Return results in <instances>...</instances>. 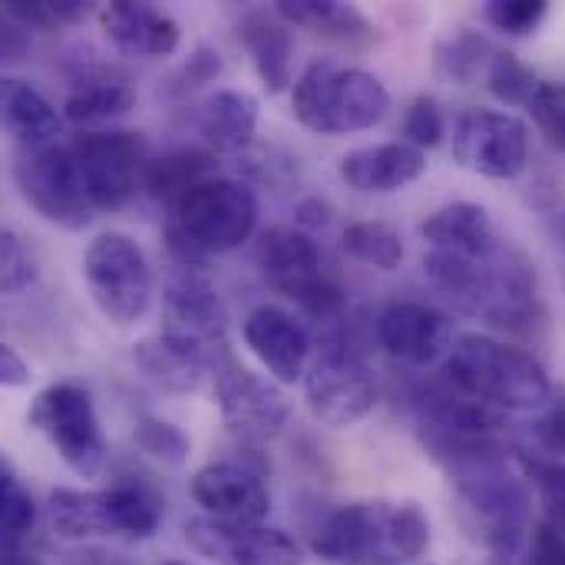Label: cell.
Masks as SVG:
<instances>
[{"instance_id":"obj_25","label":"cell","mask_w":565,"mask_h":565,"mask_svg":"<svg viewBox=\"0 0 565 565\" xmlns=\"http://www.w3.org/2000/svg\"><path fill=\"white\" fill-rule=\"evenodd\" d=\"M0 106H3V126L17 139V146H46L56 142V136L63 132L60 109H53V103L26 79L3 76Z\"/></svg>"},{"instance_id":"obj_19","label":"cell","mask_w":565,"mask_h":565,"mask_svg":"<svg viewBox=\"0 0 565 565\" xmlns=\"http://www.w3.org/2000/svg\"><path fill=\"white\" fill-rule=\"evenodd\" d=\"M242 338L248 351L268 367V374H275V381L295 384L298 377L308 374L305 367L311 354V338L291 311L278 305L255 308L242 324Z\"/></svg>"},{"instance_id":"obj_34","label":"cell","mask_w":565,"mask_h":565,"mask_svg":"<svg viewBox=\"0 0 565 565\" xmlns=\"http://www.w3.org/2000/svg\"><path fill=\"white\" fill-rule=\"evenodd\" d=\"M132 440H136V447L146 457L162 460V463H172V467L182 463L189 457V447H192L189 437L175 424L159 420V417H139L136 427H132Z\"/></svg>"},{"instance_id":"obj_44","label":"cell","mask_w":565,"mask_h":565,"mask_svg":"<svg viewBox=\"0 0 565 565\" xmlns=\"http://www.w3.org/2000/svg\"><path fill=\"white\" fill-rule=\"evenodd\" d=\"M526 565H565V520L543 516L526 543Z\"/></svg>"},{"instance_id":"obj_17","label":"cell","mask_w":565,"mask_h":565,"mask_svg":"<svg viewBox=\"0 0 565 565\" xmlns=\"http://www.w3.org/2000/svg\"><path fill=\"white\" fill-rule=\"evenodd\" d=\"M377 344L407 367H430L454 348V324L424 301H394L377 315Z\"/></svg>"},{"instance_id":"obj_11","label":"cell","mask_w":565,"mask_h":565,"mask_svg":"<svg viewBox=\"0 0 565 565\" xmlns=\"http://www.w3.org/2000/svg\"><path fill=\"white\" fill-rule=\"evenodd\" d=\"M70 149L79 166V179L86 185L93 209L116 212L129 205L136 192L146 189L152 156H149V142L139 132L93 129V132H79Z\"/></svg>"},{"instance_id":"obj_22","label":"cell","mask_w":565,"mask_h":565,"mask_svg":"<svg viewBox=\"0 0 565 565\" xmlns=\"http://www.w3.org/2000/svg\"><path fill=\"white\" fill-rule=\"evenodd\" d=\"M238 40L248 50L255 73L268 93H285L291 83L295 26L278 10H252L238 20Z\"/></svg>"},{"instance_id":"obj_23","label":"cell","mask_w":565,"mask_h":565,"mask_svg":"<svg viewBox=\"0 0 565 565\" xmlns=\"http://www.w3.org/2000/svg\"><path fill=\"white\" fill-rule=\"evenodd\" d=\"M132 361L142 371V377H149L152 384H159L162 391H172V394H195L218 364L205 351L182 344L162 331L156 338L139 341L132 351Z\"/></svg>"},{"instance_id":"obj_12","label":"cell","mask_w":565,"mask_h":565,"mask_svg":"<svg viewBox=\"0 0 565 565\" xmlns=\"http://www.w3.org/2000/svg\"><path fill=\"white\" fill-rule=\"evenodd\" d=\"M457 493L463 526L480 546L500 556H513L523 543H530V493L520 480L507 477L503 467L463 477Z\"/></svg>"},{"instance_id":"obj_30","label":"cell","mask_w":565,"mask_h":565,"mask_svg":"<svg viewBox=\"0 0 565 565\" xmlns=\"http://www.w3.org/2000/svg\"><path fill=\"white\" fill-rule=\"evenodd\" d=\"M215 156L205 149H172L152 159L146 175V192L159 199L166 209L175 205L189 189H195L205 179H215Z\"/></svg>"},{"instance_id":"obj_4","label":"cell","mask_w":565,"mask_h":565,"mask_svg":"<svg viewBox=\"0 0 565 565\" xmlns=\"http://www.w3.org/2000/svg\"><path fill=\"white\" fill-rule=\"evenodd\" d=\"M447 381L493 411H540L553 384L543 364L490 334H460L447 354Z\"/></svg>"},{"instance_id":"obj_3","label":"cell","mask_w":565,"mask_h":565,"mask_svg":"<svg viewBox=\"0 0 565 565\" xmlns=\"http://www.w3.org/2000/svg\"><path fill=\"white\" fill-rule=\"evenodd\" d=\"M166 212V248L175 268H202L209 255L242 248L258 228L255 192L225 175L199 182Z\"/></svg>"},{"instance_id":"obj_6","label":"cell","mask_w":565,"mask_h":565,"mask_svg":"<svg viewBox=\"0 0 565 565\" xmlns=\"http://www.w3.org/2000/svg\"><path fill=\"white\" fill-rule=\"evenodd\" d=\"M305 397L328 427H354L374 411L377 381L348 328H331L321 338V351L305 374Z\"/></svg>"},{"instance_id":"obj_7","label":"cell","mask_w":565,"mask_h":565,"mask_svg":"<svg viewBox=\"0 0 565 565\" xmlns=\"http://www.w3.org/2000/svg\"><path fill=\"white\" fill-rule=\"evenodd\" d=\"M255 262L271 291L295 301L318 321H338L344 311V288L324 271V258L311 235L298 228H268L258 238Z\"/></svg>"},{"instance_id":"obj_20","label":"cell","mask_w":565,"mask_h":565,"mask_svg":"<svg viewBox=\"0 0 565 565\" xmlns=\"http://www.w3.org/2000/svg\"><path fill=\"white\" fill-rule=\"evenodd\" d=\"M103 33L119 53L162 60L172 56L182 43L179 23L156 10L152 3H132V0H113L99 10Z\"/></svg>"},{"instance_id":"obj_9","label":"cell","mask_w":565,"mask_h":565,"mask_svg":"<svg viewBox=\"0 0 565 565\" xmlns=\"http://www.w3.org/2000/svg\"><path fill=\"white\" fill-rule=\"evenodd\" d=\"M26 427L36 430L76 477L96 480L103 473L106 440L93 397L83 384L56 381L43 387L26 411Z\"/></svg>"},{"instance_id":"obj_39","label":"cell","mask_w":565,"mask_h":565,"mask_svg":"<svg viewBox=\"0 0 565 565\" xmlns=\"http://www.w3.org/2000/svg\"><path fill=\"white\" fill-rule=\"evenodd\" d=\"M404 142H411L414 149L427 152L434 146H440L444 132H447V119H444V106L434 96H417L407 113H404Z\"/></svg>"},{"instance_id":"obj_48","label":"cell","mask_w":565,"mask_h":565,"mask_svg":"<svg viewBox=\"0 0 565 565\" xmlns=\"http://www.w3.org/2000/svg\"><path fill=\"white\" fill-rule=\"evenodd\" d=\"M3 565H43L26 546L17 543H3Z\"/></svg>"},{"instance_id":"obj_38","label":"cell","mask_w":565,"mask_h":565,"mask_svg":"<svg viewBox=\"0 0 565 565\" xmlns=\"http://www.w3.org/2000/svg\"><path fill=\"white\" fill-rule=\"evenodd\" d=\"M533 113L536 129L543 132V139L565 152V79H546L540 83L533 103L526 106Z\"/></svg>"},{"instance_id":"obj_35","label":"cell","mask_w":565,"mask_h":565,"mask_svg":"<svg viewBox=\"0 0 565 565\" xmlns=\"http://www.w3.org/2000/svg\"><path fill=\"white\" fill-rule=\"evenodd\" d=\"M490 53V43L477 33H457L454 40H447L437 53V66L447 79H457V83H470L483 63L490 66L493 56H483Z\"/></svg>"},{"instance_id":"obj_16","label":"cell","mask_w":565,"mask_h":565,"mask_svg":"<svg viewBox=\"0 0 565 565\" xmlns=\"http://www.w3.org/2000/svg\"><path fill=\"white\" fill-rule=\"evenodd\" d=\"M189 546L218 565H301L305 553L295 536L275 526H228L218 520H192Z\"/></svg>"},{"instance_id":"obj_47","label":"cell","mask_w":565,"mask_h":565,"mask_svg":"<svg viewBox=\"0 0 565 565\" xmlns=\"http://www.w3.org/2000/svg\"><path fill=\"white\" fill-rule=\"evenodd\" d=\"M298 225L301 228H324L328 225V205L321 199H305L298 205Z\"/></svg>"},{"instance_id":"obj_43","label":"cell","mask_w":565,"mask_h":565,"mask_svg":"<svg viewBox=\"0 0 565 565\" xmlns=\"http://www.w3.org/2000/svg\"><path fill=\"white\" fill-rule=\"evenodd\" d=\"M33 275H36L33 271V258L26 255L20 235L3 228V235H0V288L7 295H17V291H23L33 281Z\"/></svg>"},{"instance_id":"obj_31","label":"cell","mask_w":565,"mask_h":565,"mask_svg":"<svg viewBox=\"0 0 565 565\" xmlns=\"http://www.w3.org/2000/svg\"><path fill=\"white\" fill-rule=\"evenodd\" d=\"M46 523L60 540L109 536L103 490H53L46 500Z\"/></svg>"},{"instance_id":"obj_40","label":"cell","mask_w":565,"mask_h":565,"mask_svg":"<svg viewBox=\"0 0 565 565\" xmlns=\"http://www.w3.org/2000/svg\"><path fill=\"white\" fill-rule=\"evenodd\" d=\"M546 13H550L546 0H490L483 7L487 23L497 26L500 33H510V36L536 33V26L543 23Z\"/></svg>"},{"instance_id":"obj_21","label":"cell","mask_w":565,"mask_h":565,"mask_svg":"<svg viewBox=\"0 0 565 565\" xmlns=\"http://www.w3.org/2000/svg\"><path fill=\"white\" fill-rule=\"evenodd\" d=\"M338 172L351 189L367 192V195H384V192H397L417 182L427 172V152L414 149L404 139L374 142V146L351 149L341 159Z\"/></svg>"},{"instance_id":"obj_29","label":"cell","mask_w":565,"mask_h":565,"mask_svg":"<svg viewBox=\"0 0 565 565\" xmlns=\"http://www.w3.org/2000/svg\"><path fill=\"white\" fill-rule=\"evenodd\" d=\"M291 26H311L321 36L341 40V43H358L371 40L374 26L364 13H358L348 3L338 0H278L275 7Z\"/></svg>"},{"instance_id":"obj_33","label":"cell","mask_w":565,"mask_h":565,"mask_svg":"<svg viewBox=\"0 0 565 565\" xmlns=\"http://www.w3.org/2000/svg\"><path fill=\"white\" fill-rule=\"evenodd\" d=\"M540 83L543 79L536 76V70L530 63H523L516 53H493V60L487 66V86L507 106H530Z\"/></svg>"},{"instance_id":"obj_5","label":"cell","mask_w":565,"mask_h":565,"mask_svg":"<svg viewBox=\"0 0 565 565\" xmlns=\"http://www.w3.org/2000/svg\"><path fill=\"white\" fill-rule=\"evenodd\" d=\"M291 109L318 136H348L381 122L391 109V93L367 70L315 60L291 86Z\"/></svg>"},{"instance_id":"obj_18","label":"cell","mask_w":565,"mask_h":565,"mask_svg":"<svg viewBox=\"0 0 565 565\" xmlns=\"http://www.w3.org/2000/svg\"><path fill=\"white\" fill-rule=\"evenodd\" d=\"M192 497L209 513V520L228 526H262L271 510V493L258 470L218 460L192 477Z\"/></svg>"},{"instance_id":"obj_50","label":"cell","mask_w":565,"mask_h":565,"mask_svg":"<svg viewBox=\"0 0 565 565\" xmlns=\"http://www.w3.org/2000/svg\"><path fill=\"white\" fill-rule=\"evenodd\" d=\"M166 565H189V563H179V559H172V563H166Z\"/></svg>"},{"instance_id":"obj_46","label":"cell","mask_w":565,"mask_h":565,"mask_svg":"<svg viewBox=\"0 0 565 565\" xmlns=\"http://www.w3.org/2000/svg\"><path fill=\"white\" fill-rule=\"evenodd\" d=\"M63 565H132L122 556H113L106 550H73L63 556Z\"/></svg>"},{"instance_id":"obj_49","label":"cell","mask_w":565,"mask_h":565,"mask_svg":"<svg viewBox=\"0 0 565 565\" xmlns=\"http://www.w3.org/2000/svg\"><path fill=\"white\" fill-rule=\"evenodd\" d=\"M556 235H559V242L565 245V209L556 215Z\"/></svg>"},{"instance_id":"obj_27","label":"cell","mask_w":565,"mask_h":565,"mask_svg":"<svg viewBox=\"0 0 565 565\" xmlns=\"http://www.w3.org/2000/svg\"><path fill=\"white\" fill-rule=\"evenodd\" d=\"M109 536H129V540H149L162 523V497L139 480L113 483L103 490Z\"/></svg>"},{"instance_id":"obj_1","label":"cell","mask_w":565,"mask_h":565,"mask_svg":"<svg viewBox=\"0 0 565 565\" xmlns=\"http://www.w3.org/2000/svg\"><path fill=\"white\" fill-rule=\"evenodd\" d=\"M430 550V516L411 500H354L331 510L311 536L328 565H407Z\"/></svg>"},{"instance_id":"obj_13","label":"cell","mask_w":565,"mask_h":565,"mask_svg":"<svg viewBox=\"0 0 565 565\" xmlns=\"http://www.w3.org/2000/svg\"><path fill=\"white\" fill-rule=\"evenodd\" d=\"M212 377H215V404L222 424L238 444L262 447L288 427L291 401L281 394V387L252 374L232 354L215 364Z\"/></svg>"},{"instance_id":"obj_8","label":"cell","mask_w":565,"mask_h":565,"mask_svg":"<svg viewBox=\"0 0 565 565\" xmlns=\"http://www.w3.org/2000/svg\"><path fill=\"white\" fill-rule=\"evenodd\" d=\"M83 281L106 321L116 328L136 324L152 305V265L126 232H103L83 255Z\"/></svg>"},{"instance_id":"obj_10","label":"cell","mask_w":565,"mask_h":565,"mask_svg":"<svg viewBox=\"0 0 565 565\" xmlns=\"http://www.w3.org/2000/svg\"><path fill=\"white\" fill-rule=\"evenodd\" d=\"M13 182L23 202L66 232H76L89 222L93 202L79 179V166L70 146L46 142V146H17L13 156Z\"/></svg>"},{"instance_id":"obj_41","label":"cell","mask_w":565,"mask_h":565,"mask_svg":"<svg viewBox=\"0 0 565 565\" xmlns=\"http://www.w3.org/2000/svg\"><path fill=\"white\" fill-rule=\"evenodd\" d=\"M218 73H222V53L212 46H195L192 56L169 73V79L162 83V93L166 96H189V93L202 89L205 83H212Z\"/></svg>"},{"instance_id":"obj_15","label":"cell","mask_w":565,"mask_h":565,"mask_svg":"<svg viewBox=\"0 0 565 565\" xmlns=\"http://www.w3.org/2000/svg\"><path fill=\"white\" fill-rule=\"evenodd\" d=\"M228 311L218 288L202 268H175L162 291V334L205 351L209 358H228Z\"/></svg>"},{"instance_id":"obj_42","label":"cell","mask_w":565,"mask_h":565,"mask_svg":"<svg viewBox=\"0 0 565 565\" xmlns=\"http://www.w3.org/2000/svg\"><path fill=\"white\" fill-rule=\"evenodd\" d=\"M83 3L79 0H30V3H7V17L17 20L20 26H40V30H53L60 23H73L83 17Z\"/></svg>"},{"instance_id":"obj_45","label":"cell","mask_w":565,"mask_h":565,"mask_svg":"<svg viewBox=\"0 0 565 565\" xmlns=\"http://www.w3.org/2000/svg\"><path fill=\"white\" fill-rule=\"evenodd\" d=\"M26 381H30L26 361L17 354V348L3 344V348H0V384H3V387H23Z\"/></svg>"},{"instance_id":"obj_32","label":"cell","mask_w":565,"mask_h":565,"mask_svg":"<svg viewBox=\"0 0 565 565\" xmlns=\"http://www.w3.org/2000/svg\"><path fill=\"white\" fill-rule=\"evenodd\" d=\"M344 252L371 268L397 271L404 262V238L387 222H354L344 228Z\"/></svg>"},{"instance_id":"obj_14","label":"cell","mask_w":565,"mask_h":565,"mask_svg":"<svg viewBox=\"0 0 565 565\" xmlns=\"http://www.w3.org/2000/svg\"><path fill=\"white\" fill-rule=\"evenodd\" d=\"M454 159L483 179H516L530 162V129L500 109H467L454 126Z\"/></svg>"},{"instance_id":"obj_26","label":"cell","mask_w":565,"mask_h":565,"mask_svg":"<svg viewBox=\"0 0 565 565\" xmlns=\"http://www.w3.org/2000/svg\"><path fill=\"white\" fill-rule=\"evenodd\" d=\"M258 129V99L245 89H218L199 113V132L212 152H242Z\"/></svg>"},{"instance_id":"obj_36","label":"cell","mask_w":565,"mask_h":565,"mask_svg":"<svg viewBox=\"0 0 565 565\" xmlns=\"http://www.w3.org/2000/svg\"><path fill=\"white\" fill-rule=\"evenodd\" d=\"M0 520H3V543H17V546H23V540L36 526V507L10 470H3L0 480Z\"/></svg>"},{"instance_id":"obj_24","label":"cell","mask_w":565,"mask_h":565,"mask_svg":"<svg viewBox=\"0 0 565 565\" xmlns=\"http://www.w3.org/2000/svg\"><path fill=\"white\" fill-rule=\"evenodd\" d=\"M424 242L430 252H450V255H493L503 248L497 225L490 212L477 202H454L437 209L424 225H420Z\"/></svg>"},{"instance_id":"obj_28","label":"cell","mask_w":565,"mask_h":565,"mask_svg":"<svg viewBox=\"0 0 565 565\" xmlns=\"http://www.w3.org/2000/svg\"><path fill=\"white\" fill-rule=\"evenodd\" d=\"M136 106V89L129 79L113 76V73H86L76 79L63 103V116L70 122H103L129 113Z\"/></svg>"},{"instance_id":"obj_2","label":"cell","mask_w":565,"mask_h":565,"mask_svg":"<svg viewBox=\"0 0 565 565\" xmlns=\"http://www.w3.org/2000/svg\"><path fill=\"white\" fill-rule=\"evenodd\" d=\"M424 271L460 311L483 318L497 328L520 331L540 315L536 271L520 252L507 245L480 258L427 252Z\"/></svg>"},{"instance_id":"obj_37","label":"cell","mask_w":565,"mask_h":565,"mask_svg":"<svg viewBox=\"0 0 565 565\" xmlns=\"http://www.w3.org/2000/svg\"><path fill=\"white\" fill-rule=\"evenodd\" d=\"M530 437L540 457L565 467V387L553 391L540 407V417L530 424Z\"/></svg>"}]
</instances>
